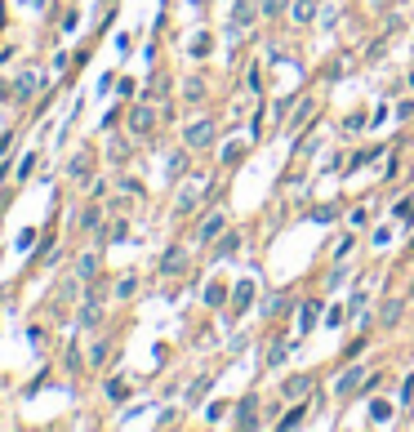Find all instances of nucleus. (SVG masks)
<instances>
[{"instance_id":"10","label":"nucleus","mask_w":414,"mask_h":432,"mask_svg":"<svg viewBox=\"0 0 414 432\" xmlns=\"http://www.w3.org/2000/svg\"><path fill=\"white\" fill-rule=\"evenodd\" d=\"M178 263H183L178 250H174V254H165V272H178Z\"/></svg>"},{"instance_id":"9","label":"nucleus","mask_w":414,"mask_h":432,"mask_svg":"<svg viewBox=\"0 0 414 432\" xmlns=\"http://www.w3.org/2000/svg\"><path fill=\"white\" fill-rule=\"evenodd\" d=\"M103 357H107V343L99 339V343H94V347H90V361H94V366H99V361H103Z\"/></svg>"},{"instance_id":"13","label":"nucleus","mask_w":414,"mask_h":432,"mask_svg":"<svg viewBox=\"0 0 414 432\" xmlns=\"http://www.w3.org/2000/svg\"><path fill=\"white\" fill-rule=\"evenodd\" d=\"M0 27H5V5H0Z\"/></svg>"},{"instance_id":"1","label":"nucleus","mask_w":414,"mask_h":432,"mask_svg":"<svg viewBox=\"0 0 414 432\" xmlns=\"http://www.w3.org/2000/svg\"><path fill=\"white\" fill-rule=\"evenodd\" d=\"M152 125H156L152 107H134V112H129V129H134V134H152Z\"/></svg>"},{"instance_id":"12","label":"nucleus","mask_w":414,"mask_h":432,"mask_svg":"<svg viewBox=\"0 0 414 432\" xmlns=\"http://www.w3.org/2000/svg\"><path fill=\"white\" fill-rule=\"evenodd\" d=\"M5 147H9V134H5V138H0V152H5Z\"/></svg>"},{"instance_id":"11","label":"nucleus","mask_w":414,"mask_h":432,"mask_svg":"<svg viewBox=\"0 0 414 432\" xmlns=\"http://www.w3.org/2000/svg\"><path fill=\"white\" fill-rule=\"evenodd\" d=\"M281 5H285V0H263V9H267V14H276Z\"/></svg>"},{"instance_id":"4","label":"nucleus","mask_w":414,"mask_h":432,"mask_svg":"<svg viewBox=\"0 0 414 432\" xmlns=\"http://www.w3.org/2000/svg\"><path fill=\"white\" fill-rule=\"evenodd\" d=\"M94 272H99V259H94V254H80V263H76V277H80V281H90Z\"/></svg>"},{"instance_id":"6","label":"nucleus","mask_w":414,"mask_h":432,"mask_svg":"<svg viewBox=\"0 0 414 432\" xmlns=\"http://www.w3.org/2000/svg\"><path fill=\"white\" fill-rule=\"evenodd\" d=\"M80 321H85V326H99V321H103V312H99V308H94V303H90V308H85V312H80Z\"/></svg>"},{"instance_id":"8","label":"nucleus","mask_w":414,"mask_h":432,"mask_svg":"<svg viewBox=\"0 0 414 432\" xmlns=\"http://www.w3.org/2000/svg\"><path fill=\"white\" fill-rule=\"evenodd\" d=\"M71 174H76V178L90 174V156H76V161H71Z\"/></svg>"},{"instance_id":"3","label":"nucleus","mask_w":414,"mask_h":432,"mask_svg":"<svg viewBox=\"0 0 414 432\" xmlns=\"http://www.w3.org/2000/svg\"><path fill=\"white\" fill-rule=\"evenodd\" d=\"M210 138H214V129H210V121H197V125L187 129V143H192V147H205V143H210Z\"/></svg>"},{"instance_id":"2","label":"nucleus","mask_w":414,"mask_h":432,"mask_svg":"<svg viewBox=\"0 0 414 432\" xmlns=\"http://www.w3.org/2000/svg\"><path fill=\"white\" fill-rule=\"evenodd\" d=\"M36 85H41V76H36V71H22V76L14 80V94H18V99H31Z\"/></svg>"},{"instance_id":"7","label":"nucleus","mask_w":414,"mask_h":432,"mask_svg":"<svg viewBox=\"0 0 414 432\" xmlns=\"http://www.w3.org/2000/svg\"><path fill=\"white\" fill-rule=\"evenodd\" d=\"M80 227H85V232H94V227H99V210H85L80 214Z\"/></svg>"},{"instance_id":"5","label":"nucleus","mask_w":414,"mask_h":432,"mask_svg":"<svg viewBox=\"0 0 414 432\" xmlns=\"http://www.w3.org/2000/svg\"><path fill=\"white\" fill-rule=\"evenodd\" d=\"M218 227H223V214H214V219H210V223H205V227H201V232H197V236H201V241H210V236L218 232Z\"/></svg>"}]
</instances>
